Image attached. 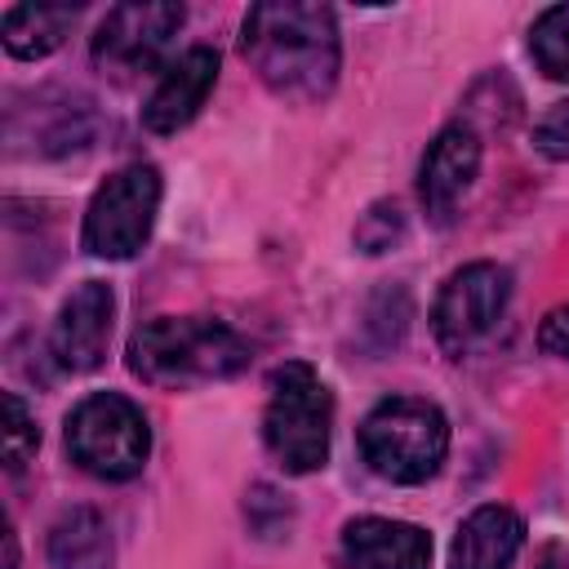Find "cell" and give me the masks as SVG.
<instances>
[{
	"instance_id": "8fae6325",
	"label": "cell",
	"mask_w": 569,
	"mask_h": 569,
	"mask_svg": "<svg viewBox=\"0 0 569 569\" xmlns=\"http://www.w3.org/2000/svg\"><path fill=\"white\" fill-rule=\"evenodd\" d=\"M213 84H218V53L204 49V44L187 49V53L160 76V84L151 89V98H147V107H142V124H147L151 133H178V129L204 107V98H209Z\"/></svg>"
},
{
	"instance_id": "6da1fadb",
	"label": "cell",
	"mask_w": 569,
	"mask_h": 569,
	"mask_svg": "<svg viewBox=\"0 0 569 569\" xmlns=\"http://www.w3.org/2000/svg\"><path fill=\"white\" fill-rule=\"evenodd\" d=\"M240 53L271 93L316 102L333 89L342 62L333 9L307 0H262L244 13Z\"/></svg>"
},
{
	"instance_id": "44dd1931",
	"label": "cell",
	"mask_w": 569,
	"mask_h": 569,
	"mask_svg": "<svg viewBox=\"0 0 569 569\" xmlns=\"http://www.w3.org/2000/svg\"><path fill=\"white\" fill-rule=\"evenodd\" d=\"M533 569H569V547H565V542H547V547L533 556Z\"/></svg>"
},
{
	"instance_id": "ffe728a7",
	"label": "cell",
	"mask_w": 569,
	"mask_h": 569,
	"mask_svg": "<svg viewBox=\"0 0 569 569\" xmlns=\"http://www.w3.org/2000/svg\"><path fill=\"white\" fill-rule=\"evenodd\" d=\"M538 347H542L547 356L569 360V307H556V311L542 320V329H538Z\"/></svg>"
},
{
	"instance_id": "e0dca14e",
	"label": "cell",
	"mask_w": 569,
	"mask_h": 569,
	"mask_svg": "<svg viewBox=\"0 0 569 569\" xmlns=\"http://www.w3.org/2000/svg\"><path fill=\"white\" fill-rule=\"evenodd\" d=\"M36 445H40L36 418L27 413V405H22L13 391H4V467L18 476V471L31 462Z\"/></svg>"
},
{
	"instance_id": "7402d4cb",
	"label": "cell",
	"mask_w": 569,
	"mask_h": 569,
	"mask_svg": "<svg viewBox=\"0 0 569 569\" xmlns=\"http://www.w3.org/2000/svg\"><path fill=\"white\" fill-rule=\"evenodd\" d=\"M18 565V547H13V529L4 533V569H13Z\"/></svg>"
},
{
	"instance_id": "5bb4252c",
	"label": "cell",
	"mask_w": 569,
	"mask_h": 569,
	"mask_svg": "<svg viewBox=\"0 0 569 569\" xmlns=\"http://www.w3.org/2000/svg\"><path fill=\"white\" fill-rule=\"evenodd\" d=\"M111 560H116V542H111L107 520L93 507H76L58 516V525L49 529L53 569H111Z\"/></svg>"
},
{
	"instance_id": "30bf717a",
	"label": "cell",
	"mask_w": 569,
	"mask_h": 569,
	"mask_svg": "<svg viewBox=\"0 0 569 569\" xmlns=\"http://www.w3.org/2000/svg\"><path fill=\"white\" fill-rule=\"evenodd\" d=\"M476 169H480V138L471 124H445L431 147L422 151V164H418V196H422V209L445 222L453 213V204L467 196V187L476 182Z\"/></svg>"
},
{
	"instance_id": "52a82bcc",
	"label": "cell",
	"mask_w": 569,
	"mask_h": 569,
	"mask_svg": "<svg viewBox=\"0 0 569 569\" xmlns=\"http://www.w3.org/2000/svg\"><path fill=\"white\" fill-rule=\"evenodd\" d=\"M182 4H156V0H129L116 4L93 36V62L102 71H111L116 80H133L142 71H151L164 49L173 44L178 27H182Z\"/></svg>"
},
{
	"instance_id": "8992f818",
	"label": "cell",
	"mask_w": 569,
	"mask_h": 569,
	"mask_svg": "<svg viewBox=\"0 0 569 569\" xmlns=\"http://www.w3.org/2000/svg\"><path fill=\"white\" fill-rule=\"evenodd\" d=\"M160 209V173L151 164H124L111 173L84 209V249L93 258H133Z\"/></svg>"
},
{
	"instance_id": "9c48e42d",
	"label": "cell",
	"mask_w": 569,
	"mask_h": 569,
	"mask_svg": "<svg viewBox=\"0 0 569 569\" xmlns=\"http://www.w3.org/2000/svg\"><path fill=\"white\" fill-rule=\"evenodd\" d=\"M111 316H116V293L102 280H84L58 311L53 320V360L71 373H89L107 356L111 338Z\"/></svg>"
},
{
	"instance_id": "2e32d148",
	"label": "cell",
	"mask_w": 569,
	"mask_h": 569,
	"mask_svg": "<svg viewBox=\"0 0 569 569\" xmlns=\"http://www.w3.org/2000/svg\"><path fill=\"white\" fill-rule=\"evenodd\" d=\"M529 53L551 80H569V4H551L533 31H529Z\"/></svg>"
},
{
	"instance_id": "3957f363",
	"label": "cell",
	"mask_w": 569,
	"mask_h": 569,
	"mask_svg": "<svg viewBox=\"0 0 569 569\" xmlns=\"http://www.w3.org/2000/svg\"><path fill=\"white\" fill-rule=\"evenodd\" d=\"M267 413H262V440L271 458L293 471H320L329 458V427H333V396L320 382V373L307 360H289L271 373L267 387Z\"/></svg>"
},
{
	"instance_id": "5b68a950",
	"label": "cell",
	"mask_w": 569,
	"mask_h": 569,
	"mask_svg": "<svg viewBox=\"0 0 569 569\" xmlns=\"http://www.w3.org/2000/svg\"><path fill=\"white\" fill-rule=\"evenodd\" d=\"M67 453L98 480H129L151 453L147 413L120 391H93L67 413Z\"/></svg>"
},
{
	"instance_id": "ba28073f",
	"label": "cell",
	"mask_w": 569,
	"mask_h": 569,
	"mask_svg": "<svg viewBox=\"0 0 569 569\" xmlns=\"http://www.w3.org/2000/svg\"><path fill=\"white\" fill-rule=\"evenodd\" d=\"M507 298H511L507 267H498V262H467V267H458L445 280V289L436 298V311H431L436 342L449 356H462L467 347H476L498 325Z\"/></svg>"
},
{
	"instance_id": "d6986e66",
	"label": "cell",
	"mask_w": 569,
	"mask_h": 569,
	"mask_svg": "<svg viewBox=\"0 0 569 569\" xmlns=\"http://www.w3.org/2000/svg\"><path fill=\"white\" fill-rule=\"evenodd\" d=\"M533 147L551 160H569V102H551L533 124Z\"/></svg>"
},
{
	"instance_id": "7a4b0ae2",
	"label": "cell",
	"mask_w": 569,
	"mask_h": 569,
	"mask_svg": "<svg viewBox=\"0 0 569 569\" xmlns=\"http://www.w3.org/2000/svg\"><path fill=\"white\" fill-rule=\"evenodd\" d=\"M244 365L249 342L213 316H156L129 338V369L151 387H200Z\"/></svg>"
},
{
	"instance_id": "9a60e30c",
	"label": "cell",
	"mask_w": 569,
	"mask_h": 569,
	"mask_svg": "<svg viewBox=\"0 0 569 569\" xmlns=\"http://www.w3.org/2000/svg\"><path fill=\"white\" fill-rule=\"evenodd\" d=\"M80 9H67V4H13L4 9L0 18V36H4V49L13 58H44L62 44L67 27L76 22Z\"/></svg>"
},
{
	"instance_id": "277c9868",
	"label": "cell",
	"mask_w": 569,
	"mask_h": 569,
	"mask_svg": "<svg viewBox=\"0 0 569 569\" xmlns=\"http://www.w3.org/2000/svg\"><path fill=\"white\" fill-rule=\"evenodd\" d=\"M360 453L382 480L422 485L449 453V422L431 400L391 396L360 422Z\"/></svg>"
},
{
	"instance_id": "4fadbf2b",
	"label": "cell",
	"mask_w": 569,
	"mask_h": 569,
	"mask_svg": "<svg viewBox=\"0 0 569 569\" xmlns=\"http://www.w3.org/2000/svg\"><path fill=\"white\" fill-rule=\"evenodd\" d=\"M525 542V525L507 507H476L449 547V569H507Z\"/></svg>"
},
{
	"instance_id": "7c38bea8",
	"label": "cell",
	"mask_w": 569,
	"mask_h": 569,
	"mask_svg": "<svg viewBox=\"0 0 569 569\" xmlns=\"http://www.w3.org/2000/svg\"><path fill=\"white\" fill-rule=\"evenodd\" d=\"M342 560L347 569H427L431 538L405 520L360 516L342 529Z\"/></svg>"
},
{
	"instance_id": "ac0fdd59",
	"label": "cell",
	"mask_w": 569,
	"mask_h": 569,
	"mask_svg": "<svg viewBox=\"0 0 569 569\" xmlns=\"http://www.w3.org/2000/svg\"><path fill=\"white\" fill-rule=\"evenodd\" d=\"M391 240H400V213H396V204H373L356 227V244L365 253H382V249H391Z\"/></svg>"
}]
</instances>
